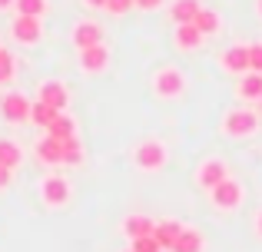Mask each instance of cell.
Masks as SVG:
<instances>
[{"mask_svg": "<svg viewBox=\"0 0 262 252\" xmlns=\"http://www.w3.org/2000/svg\"><path fill=\"white\" fill-rule=\"evenodd\" d=\"M24 163V149H20V143L13 140H0V166H7L13 173V169Z\"/></svg>", "mask_w": 262, "mask_h": 252, "instance_id": "20", "label": "cell"}, {"mask_svg": "<svg viewBox=\"0 0 262 252\" xmlns=\"http://www.w3.org/2000/svg\"><path fill=\"white\" fill-rule=\"evenodd\" d=\"M86 7H93V10H106V0H83Z\"/></svg>", "mask_w": 262, "mask_h": 252, "instance_id": "32", "label": "cell"}, {"mask_svg": "<svg viewBox=\"0 0 262 252\" xmlns=\"http://www.w3.org/2000/svg\"><path fill=\"white\" fill-rule=\"evenodd\" d=\"M63 143V163L67 166H80L83 163V146H80L77 136H70V140H60Z\"/></svg>", "mask_w": 262, "mask_h": 252, "instance_id": "24", "label": "cell"}, {"mask_svg": "<svg viewBox=\"0 0 262 252\" xmlns=\"http://www.w3.org/2000/svg\"><path fill=\"white\" fill-rule=\"evenodd\" d=\"M47 136H53V140H70V136H77V123H73V117L60 113V117L47 126Z\"/></svg>", "mask_w": 262, "mask_h": 252, "instance_id": "22", "label": "cell"}, {"mask_svg": "<svg viewBox=\"0 0 262 252\" xmlns=\"http://www.w3.org/2000/svg\"><path fill=\"white\" fill-rule=\"evenodd\" d=\"M106 66H110V50L103 43L80 50V70H83V73H103Z\"/></svg>", "mask_w": 262, "mask_h": 252, "instance_id": "11", "label": "cell"}, {"mask_svg": "<svg viewBox=\"0 0 262 252\" xmlns=\"http://www.w3.org/2000/svg\"><path fill=\"white\" fill-rule=\"evenodd\" d=\"M173 40H176V47H179V50H196V47L203 43L206 37L196 30V24H179V27H176V37H173Z\"/></svg>", "mask_w": 262, "mask_h": 252, "instance_id": "17", "label": "cell"}, {"mask_svg": "<svg viewBox=\"0 0 262 252\" xmlns=\"http://www.w3.org/2000/svg\"><path fill=\"white\" fill-rule=\"evenodd\" d=\"M166 159H169V153L160 140H143L140 146L133 149V166L140 169V173H160V169L166 166Z\"/></svg>", "mask_w": 262, "mask_h": 252, "instance_id": "1", "label": "cell"}, {"mask_svg": "<svg viewBox=\"0 0 262 252\" xmlns=\"http://www.w3.org/2000/svg\"><path fill=\"white\" fill-rule=\"evenodd\" d=\"M30 106L33 103L24 93H7V97H0V117L7 123H27L30 120Z\"/></svg>", "mask_w": 262, "mask_h": 252, "instance_id": "6", "label": "cell"}, {"mask_svg": "<svg viewBox=\"0 0 262 252\" xmlns=\"http://www.w3.org/2000/svg\"><path fill=\"white\" fill-rule=\"evenodd\" d=\"M256 233H259V239H262V209L256 213Z\"/></svg>", "mask_w": 262, "mask_h": 252, "instance_id": "33", "label": "cell"}, {"mask_svg": "<svg viewBox=\"0 0 262 252\" xmlns=\"http://www.w3.org/2000/svg\"><path fill=\"white\" fill-rule=\"evenodd\" d=\"M223 179H229V169H226L223 159H203L196 169V182L203 189H216Z\"/></svg>", "mask_w": 262, "mask_h": 252, "instance_id": "8", "label": "cell"}, {"mask_svg": "<svg viewBox=\"0 0 262 252\" xmlns=\"http://www.w3.org/2000/svg\"><path fill=\"white\" fill-rule=\"evenodd\" d=\"M239 97L246 100V103H259L262 100V73H243V80H239Z\"/></svg>", "mask_w": 262, "mask_h": 252, "instance_id": "15", "label": "cell"}, {"mask_svg": "<svg viewBox=\"0 0 262 252\" xmlns=\"http://www.w3.org/2000/svg\"><path fill=\"white\" fill-rule=\"evenodd\" d=\"M133 7H136V0H106V10L116 13V17H123V13L133 10Z\"/></svg>", "mask_w": 262, "mask_h": 252, "instance_id": "28", "label": "cell"}, {"mask_svg": "<svg viewBox=\"0 0 262 252\" xmlns=\"http://www.w3.org/2000/svg\"><path fill=\"white\" fill-rule=\"evenodd\" d=\"M259 13H262V0H259Z\"/></svg>", "mask_w": 262, "mask_h": 252, "instance_id": "35", "label": "cell"}, {"mask_svg": "<svg viewBox=\"0 0 262 252\" xmlns=\"http://www.w3.org/2000/svg\"><path fill=\"white\" fill-rule=\"evenodd\" d=\"M249 70L252 73H262V43L249 47Z\"/></svg>", "mask_w": 262, "mask_h": 252, "instance_id": "29", "label": "cell"}, {"mask_svg": "<svg viewBox=\"0 0 262 252\" xmlns=\"http://www.w3.org/2000/svg\"><path fill=\"white\" fill-rule=\"evenodd\" d=\"M259 110H262V100H259Z\"/></svg>", "mask_w": 262, "mask_h": 252, "instance_id": "36", "label": "cell"}, {"mask_svg": "<svg viewBox=\"0 0 262 252\" xmlns=\"http://www.w3.org/2000/svg\"><path fill=\"white\" fill-rule=\"evenodd\" d=\"M133 252H163L156 236H143V239H133Z\"/></svg>", "mask_w": 262, "mask_h": 252, "instance_id": "27", "label": "cell"}, {"mask_svg": "<svg viewBox=\"0 0 262 252\" xmlns=\"http://www.w3.org/2000/svg\"><path fill=\"white\" fill-rule=\"evenodd\" d=\"M13 4H17V0H0V13H4V10H10Z\"/></svg>", "mask_w": 262, "mask_h": 252, "instance_id": "34", "label": "cell"}, {"mask_svg": "<svg viewBox=\"0 0 262 252\" xmlns=\"http://www.w3.org/2000/svg\"><path fill=\"white\" fill-rule=\"evenodd\" d=\"M196 30L203 33V37H212V33H219V27H223V20H219V13L216 10H209V7H199V13H196Z\"/></svg>", "mask_w": 262, "mask_h": 252, "instance_id": "19", "label": "cell"}, {"mask_svg": "<svg viewBox=\"0 0 262 252\" xmlns=\"http://www.w3.org/2000/svg\"><path fill=\"white\" fill-rule=\"evenodd\" d=\"M60 117V113L57 110H53V106H47V103H40V100H37V103H33L30 106V120H33V123H37V126H50L53 123V120H57Z\"/></svg>", "mask_w": 262, "mask_h": 252, "instance_id": "23", "label": "cell"}, {"mask_svg": "<svg viewBox=\"0 0 262 252\" xmlns=\"http://www.w3.org/2000/svg\"><path fill=\"white\" fill-rule=\"evenodd\" d=\"M129 252H133V249H129Z\"/></svg>", "mask_w": 262, "mask_h": 252, "instance_id": "37", "label": "cell"}, {"mask_svg": "<svg viewBox=\"0 0 262 252\" xmlns=\"http://www.w3.org/2000/svg\"><path fill=\"white\" fill-rule=\"evenodd\" d=\"M70 40H73V47H77V50L96 47V43H103V27H100V24H93V20H80V24L73 27Z\"/></svg>", "mask_w": 262, "mask_h": 252, "instance_id": "9", "label": "cell"}, {"mask_svg": "<svg viewBox=\"0 0 262 252\" xmlns=\"http://www.w3.org/2000/svg\"><path fill=\"white\" fill-rule=\"evenodd\" d=\"M13 10H17L20 17H43L47 13V0H17Z\"/></svg>", "mask_w": 262, "mask_h": 252, "instance_id": "25", "label": "cell"}, {"mask_svg": "<svg viewBox=\"0 0 262 252\" xmlns=\"http://www.w3.org/2000/svg\"><path fill=\"white\" fill-rule=\"evenodd\" d=\"M40 103H47L57 113H63L67 103H70V93H67V86L60 83V80H47V83H40Z\"/></svg>", "mask_w": 262, "mask_h": 252, "instance_id": "10", "label": "cell"}, {"mask_svg": "<svg viewBox=\"0 0 262 252\" xmlns=\"http://www.w3.org/2000/svg\"><path fill=\"white\" fill-rule=\"evenodd\" d=\"M226 73H249V47H229L219 57Z\"/></svg>", "mask_w": 262, "mask_h": 252, "instance_id": "12", "label": "cell"}, {"mask_svg": "<svg viewBox=\"0 0 262 252\" xmlns=\"http://www.w3.org/2000/svg\"><path fill=\"white\" fill-rule=\"evenodd\" d=\"M256 129H259V113H252V110H229L223 117L226 136H252Z\"/></svg>", "mask_w": 262, "mask_h": 252, "instance_id": "3", "label": "cell"}, {"mask_svg": "<svg viewBox=\"0 0 262 252\" xmlns=\"http://www.w3.org/2000/svg\"><path fill=\"white\" fill-rule=\"evenodd\" d=\"M203 246H206L203 236H199L196 229H186V226H183V233H179L173 252H203Z\"/></svg>", "mask_w": 262, "mask_h": 252, "instance_id": "21", "label": "cell"}, {"mask_svg": "<svg viewBox=\"0 0 262 252\" xmlns=\"http://www.w3.org/2000/svg\"><path fill=\"white\" fill-rule=\"evenodd\" d=\"M183 90H186L183 70H176V66H163V70H156V77H153V93H156L160 100H176V97H183Z\"/></svg>", "mask_w": 262, "mask_h": 252, "instance_id": "2", "label": "cell"}, {"mask_svg": "<svg viewBox=\"0 0 262 252\" xmlns=\"http://www.w3.org/2000/svg\"><path fill=\"white\" fill-rule=\"evenodd\" d=\"M209 199L216 209H223V213H232V209L243 206V186H239L236 179H223L216 189H209Z\"/></svg>", "mask_w": 262, "mask_h": 252, "instance_id": "4", "label": "cell"}, {"mask_svg": "<svg viewBox=\"0 0 262 252\" xmlns=\"http://www.w3.org/2000/svg\"><path fill=\"white\" fill-rule=\"evenodd\" d=\"M10 37L17 40V43H24V47H33L40 37H43L40 17H20V13H17V20L10 24Z\"/></svg>", "mask_w": 262, "mask_h": 252, "instance_id": "7", "label": "cell"}, {"mask_svg": "<svg viewBox=\"0 0 262 252\" xmlns=\"http://www.w3.org/2000/svg\"><path fill=\"white\" fill-rule=\"evenodd\" d=\"M160 4H163V0H136V7H140V10H156Z\"/></svg>", "mask_w": 262, "mask_h": 252, "instance_id": "30", "label": "cell"}, {"mask_svg": "<svg viewBox=\"0 0 262 252\" xmlns=\"http://www.w3.org/2000/svg\"><path fill=\"white\" fill-rule=\"evenodd\" d=\"M13 73H17V60H13L10 50H4V47H0V83H10Z\"/></svg>", "mask_w": 262, "mask_h": 252, "instance_id": "26", "label": "cell"}, {"mask_svg": "<svg viewBox=\"0 0 262 252\" xmlns=\"http://www.w3.org/2000/svg\"><path fill=\"white\" fill-rule=\"evenodd\" d=\"M37 159L47 163V166H60V163H63V143L53 140V136H43V140L37 143Z\"/></svg>", "mask_w": 262, "mask_h": 252, "instance_id": "14", "label": "cell"}, {"mask_svg": "<svg viewBox=\"0 0 262 252\" xmlns=\"http://www.w3.org/2000/svg\"><path fill=\"white\" fill-rule=\"evenodd\" d=\"M40 199L50 209L67 206V202H70V182H67L63 176H47V179L40 182Z\"/></svg>", "mask_w": 262, "mask_h": 252, "instance_id": "5", "label": "cell"}, {"mask_svg": "<svg viewBox=\"0 0 262 252\" xmlns=\"http://www.w3.org/2000/svg\"><path fill=\"white\" fill-rule=\"evenodd\" d=\"M179 233H183V226H179L176 219H163V222H156V229H153V236H156V242H160L163 252H173Z\"/></svg>", "mask_w": 262, "mask_h": 252, "instance_id": "13", "label": "cell"}, {"mask_svg": "<svg viewBox=\"0 0 262 252\" xmlns=\"http://www.w3.org/2000/svg\"><path fill=\"white\" fill-rule=\"evenodd\" d=\"M156 222L149 219V216H129L126 222H123V233L129 236V239H143V236H153Z\"/></svg>", "mask_w": 262, "mask_h": 252, "instance_id": "18", "label": "cell"}, {"mask_svg": "<svg viewBox=\"0 0 262 252\" xmlns=\"http://www.w3.org/2000/svg\"><path fill=\"white\" fill-rule=\"evenodd\" d=\"M199 0H173V7H169V17H173V24H192L196 20V13H199Z\"/></svg>", "mask_w": 262, "mask_h": 252, "instance_id": "16", "label": "cell"}, {"mask_svg": "<svg viewBox=\"0 0 262 252\" xmlns=\"http://www.w3.org/2000/svg\"><path fill=\"white\" fill-rule=\"evenodd\" d=\"M10 169H7V166H0V189H7V186H10Z\"/></svg>", "mask_w": 262, "mask_h": 252, "instance_id": "31", "label": "cell"}]
</instances>
